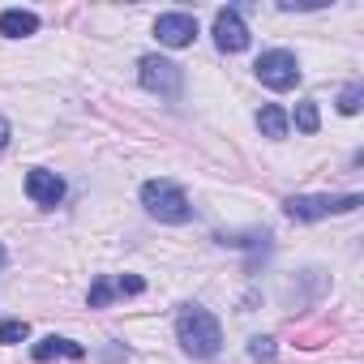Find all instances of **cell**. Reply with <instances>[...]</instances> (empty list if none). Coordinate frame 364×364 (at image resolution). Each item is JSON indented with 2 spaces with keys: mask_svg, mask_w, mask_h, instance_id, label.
<instances>
[{
  "mask_svg": "<svg viewBox=\"0 0 364 364\" xmlns=\"http://www.w3.org/2000/svg\"><path fill=\"white\" fill-rule=\"evenodd\" d=\"M31 355H35L39 364H48V360H56V355H65V360H82V355H86V347H82V343H73V338H56V334H48L43 343H35V347H31Z\"/></svg>",
  "mask_w": 364,
  "mask_h": 364,
  "instance_id": "obj_9",
  "label": "cell"
},
{
  "mask_svg": "<svg viewBox=\"0 0 364 364\" xmlns=\"http://www.w3.org/2000/svg\"><path fill=\"white\" fill-rule=\"evenodd\" d=\"M360 206V193H313V198H287L283 210L287 219H300V223H313V219H330V215H351Z\"/></svg>",
  "mask_w": 364,
  "mask_h": 364,
  "instance_id": "obj_3",
  "label": "cell"
},
{
  "mask_svg": "<svg viewBox=\"0 0 364 364\" xmlns=\"http://www.w3.org/2000/svg\"><path fill=\"white\" fill-rule=\"evenodd\" d=\"M9 146V120H0V150Z\"/></svg>",
  "mask_w": 364,
  "mask_h": 364,
  "instance_id": "obj_18",
  "label": "cell"
},
{
  "mask_svg": "<svg viewBox=\"0 0 364 364\" xmlns=\"http://www.w3.org/2000/svg\"><path fill=\"white\" fill-rule=\"evenodd\" d=\"M112 287H116L120 296H141V291H146V283H141L137 274H129V279H120V283H112Z\"/></svg>",
  "mask_w": 364,
  "mask_h": 364,
  "instance_id": "obj_17",
  "label": "cell"
},
{
  "mask_svg": "<svg viewBox=\"0 0 364 364\" xmlns=\"http://www.w3.org/2000/svg\"><path fill=\"white\" fill-rule=\"evenodd\" d=\"M253 69H257L262 86H270V90H291V86L300 82V65H296V56H291V52H283V48L262 52Z\"/></svg>",
  "mask_w": 364,
  "mask_h": 364,
  "instance_id": "obj_5",
  "label": "cell"
},
{
  "mask_svg": "<svg viewBox=\"0 0 364 364\" xmlns=\"http://www.w3.org/2000/svg\"><path fill=\"white\" fill-rule=\"evenodd\" d=\"M176 338H180V347H185L189 355L210 360V355H219V347H223V326H219L215 313L189 304V309H180V317H176Z\"/></svg>",
  "mask_w": 364,
  "mask_h": 364,
  "instance_id": "obj_1",
  "label": "cell"
},
{
  "mask_svg": "<svg viewBox=\"0 0 364 364\" xmlns=\"http://www.w3.org/2000/svg\"><path fill=\"white\" fill-rule=\"evenodd\" d=\"M26 334H31V326H26L22 317H14V321H0V343H26Z\"/></svg>",
  "mask_w": 364,
  "mask_h": 364,
  "instance_id": "obj_13",
  "label": "cell"
},
{
  "mask_svg": "<svg viewBox=\"0 0 364 364\" xmlns=\"http://www.w3.org/2000/svg\"><path fill=\"white\" fill-rule=\"evenodd\" d=\"M137 77H141V86L150 95H163V99H180V90H185V73H180V65H171L163 56H141Z\"/></svg>",
  "mask_w": 364,
  "mask_h": 364,
  "instance_id": "obj_4",
  "label": "cell"
},
{
  "mask_svg": "<svg viewBox=\"0 0 364 364\" xmlns=\"http://www.w3.org/2000/svg\"><path fill=\"white\" fill-rule=\"evenodd\" d=\"M39 31V18L31 9H5L0 14V35H9V39H26Z\"/></svg>",
  "mask_w": 364,
  "mask_h": 364,
  "instance_id": "obj_10",
  "label": "cell"
},
{
  "mask_svg": "<svg viewBox=\"0 0 364 364\" xmlns=\"http://www.w3.org/2000/svg\"><path fill=\"white\" fill-rule=\"evenodd\" d=\"M257 129H262L270 141H283V137H287V112L274 107V103H266V107L257 112Z\"/></svg>",
  "mask_w": 364,
  "mask_h": 364,
  "instance_id": "obj_11",
  "label": "cell"
},
{
  "mask_svg": "<svg viewBox=\"0 0 364 364\" xmlns=\"http://www.w3.org/2000/svg\"><path fill=\"white\" fill-rule=\"evenodd\" d=\"M154 35H159V43H167V48H189V43L198 39V18H193V14H163V18L154 22Z\"/></svg>",
  "mask_w": 364,
  "mask_h": 364,
  "instance_id": "obj_6",
  "label": "cell"
},
{
  "mask_svg": "<svg viewBox=\"0 0 364 364\" xmlns=\"http://www.w3.org/2000/svg\"><path fill=\"white\" fill-rule=\"evenodd\" d=\"M215 43H219V52H245L249 48V26L236 9L215 14Z\"/></svg>",
  "mask_w": 364,
  "mask_h": 364,
  "instance_id": "obj_7",
  "label": "cell"
},
{
  "mask_svg": "<svg viewBox=\"0 0 364 364\" xmlns=\"http://www.w3.org/2000/svg\"><path fill=\"white\" fill-rule=\"evenodd\" d=\"M296 129H300V133H317V129H321L317 103H296Z\"/></svg>",
  "mask_w": 364,
  "mask_h": 364,
  "instance_id": "obj_12",
  "label": "cell"
},
{
  "mask_svg": "<svg viewBox=\"0 0 364 364\" xmlns=\"http://www.w3.org/2000/svg\"><path fill=\"white\" fill-rule=\"evenodd\" d=\"M274 351H279V347H274V338H262V334H257V338H249V355H253V360L270 364V360H274Z\"/></svg>",
  "mask_w": 364,
  "mask_h": 364,
  "instance_id": "obj_15",
  "label": "cell"
},
{
  "mask_svg": "<svg viewBox=\"0 0 364 364\" xmlns=\"http://www.w3.org/2000/svg\"><path fill=\"white\" fill-rule=\"evenodd\" d=\"M0 270H5V249H0Z\"/></svg>",
  "mask_w": 364,
  "mask_h": 364,
  "instance_id": "obj_19",
  "label": "cell"
},
{
  "mask_svg": "<svg viewBox=\"0 0 364 364\" xmlns=\"http://www.w3.org/2000/svg\"><path fill=\"white\" fill-rule=\"evenodd\" d=\"M360 99H364V86L360 82H351L343 95H338V112H347V116H355L360 112Z\"/></svg>",
  "mask_w": 364,
  "mask_h": 364,
  "instance_id": "obj_14",
  "label": "cell"
},
{
  "mask_svg": "<svg viewBox=\"0 0 364 364\" xmlns=\"http://www.w3.org/2000/svg\"><path fill=\"white\" fill-rule=\"evenodd\" d=\"M112 296H116V287H112L107 279H99V283L90 287V309H103V304H107Z\"/></svg>",
  "mask_w": 364,
  "mask_h": 364,
  "instance_id": "obj_16",
  "label": "cell"
},
{
  "mask_svg": "<svg viewBox=\"0 0 364 364\" xmlns=\"http://www.w3.org/2000/svg\"><path fill=\"white\" fill-rule=\"evenodd\" d=\"M26 198L35 202V206H60V198H65V180L56 176V171H43V167H35L31 176H26Z\"/></svg>",
  "mask_w": 364,
  "mask_h": 364,
  "instance_id": "obj_8",
  "label": "cell"
},
{
  "mask_svg": "<svg viewBox=\"0 0 364 364\" xmlns=\"http://www.w3.org/2000/svg\"><path fill=\"white\" fill-rule=\"evenodd\" d=\"M141 206L159 223H189L193 219V206H189L185 189L171 185V180H146L141 185Z\"/></svg>",
  "mask_w": 364,
  "mask_h": 364,
  "instance_id": "obj_2",
  "label": "cell"
}]
</instances>
